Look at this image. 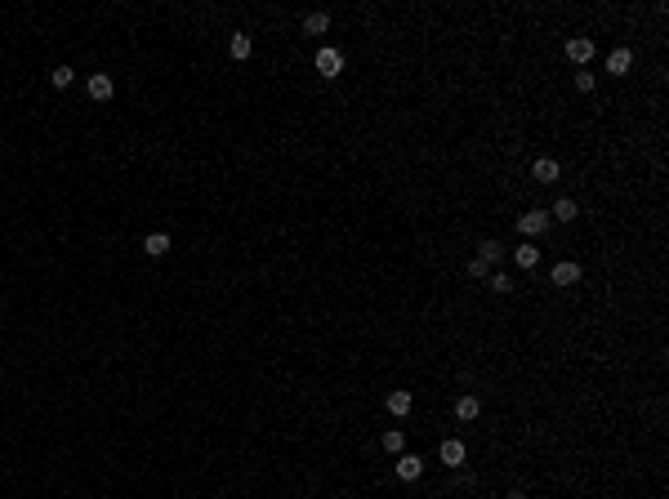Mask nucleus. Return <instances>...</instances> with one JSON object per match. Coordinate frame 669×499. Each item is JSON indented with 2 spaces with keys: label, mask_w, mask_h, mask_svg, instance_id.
<instances>
[{
  "label": "nucleus",
  "mask_w": 669,
  "mask_h": 499,
  "mask_svg": "<svg viewBox=\"0 0 669 499\" xmlns=\"http://www.w3.org/2000/svg\"><path fill=\"white\" fill-rule=\"evenodd\" d=\"M312 67L322 71V80H335L339 71H344V54H339L335 45H322V50L312 54Z\"/></svg>",
  "instance_id": "obj_1"
},
{
  "label": "nucleus",
  "mask_w": 669,
  "mask_h": 499,
  "mask_svg": "<svg viewBox=\"0 0 669 499\" xmlns=\"http://www.w3.org/2000/svg\"><path fill=\"white\" fill-rule=\"evenodd\" d=\"M549 223H553L549 210H540V205H535V210H527V214L518 218V232L531 241V237H544V232H549Z\"/></svg>",
  "instance_id": "obj_2"
},
{
  "label": "nucleus",
  "mask_w": 669,
  "mask_h": 499,
  "mask_svg": "<svg viewBox=\"0 0 669 499\" xmlns=\"http://www.w3.org/2000/svg\"><path fill=\"white\" fill-rule=\"evenodd\" d=\"M549 276H553V286H558V290H571V286H580V276H585V272H580V263H576V259H563V263H553V272H549Z\"/></svg>",
  "instance_id": "obj_3"
},
{
  "label": "nucleus",
  "mask_w": 669,
  "mask_h": 499,
  "mask_svg": "<svg viewBox=\"0 0 669 499\" xmlns=\"http://www.w3.org/2000/svg\"><path fill=\"white\" fill-rule=\"evenodd\" d=\"M593 50H598V45H593L589 36H571V41L563 45V54H567V58H571V63H576V67H585L589 58H593Z\"/></svg>",
  "instance_id": "obj_4"
},
{
  "label": "nucleus",
  "mask_w": 669,
  "mask_h": 499,
  "mask_svg": "<svg viewBox=\"0 0 669 499\" xmlns=\"http://www.w3.org/2000/svg\"><path fill=\"white\" fill-rule=\"evenodd\" d=\"M531 178H535V183H558V178H563V165H558L553 156H535V161H531Z\"/></svg>",
  "instance_id": "obj_5"
},
{
  "label": "nucleus",
  "mask_w": 669,
  "mask_h": 499,
  "mask_svg": "<svg viewBox=\"0 0 669 499\" xmlns=\"http://www.w3.org/2000/svg\"><path fill=\"white\" fill-rule=\"evenodd\" d=\"M85 90H90V99H94V103H107V99L116 94V80L107 76V71H94V76L85 80Z\"/></svg>",
  "instance_id": "obj_6"
},
{
  "label": "nucleus",
  "mask_w": 669,
  "mask_h": 499,
  "mask_svg": "<svg viewBox=\"0 0 669 499\" xmlns=\"http://www.w3.org/2000/svg\"><path fill=\"white\" fill-rule=\"evenodd\" d=\"M437 459H442L446 468H464V442H460V437H446V442L437 446Z\"/></svg>",
  "instance_id": "obj_7"
},
{
  "label": "nucleus",
  "mask_w": 669,
  "mask_h": 499,
  "mask_svg": "<svg viewBox=\"0 0 669 499\" xmlns=\"http://www.w3.org/2000/svg\"><path fill=\"white\" fill-rule=\"evenodd\" d=\"M393 472H397L401 482H420V477H424V459H420V455H397Z\"/></svg>",
  "instance_id": "obj_8"
},
{
  "label": "nucleus",
  "mask_w": 669,
  "mask_h": 499,
  "mask_svg": "<svg viewBox=\"0 0 669 499\" xmlns=\"http://www.w3.org/2000/svg\"><path fill=\"white\" fill-rule=\"evenodd\" d=\"M384 406H388V415H393V419H406L411 410H415V397L397 388V393H388V397H384Z\"/></svg>",
  "instance_id": "obj_9"
},
{
  "label": "nucleus",
  "mask_w": 669,
  "mask_h": 499,
  "mask_svg": "<svg viewBox=\"0 0 669 499\" xmlns=\"http://www.w3.org/2000/svg\"><path fill=\"white\" fill-rule=\"evenodd\" d=\"M451 410H455V419H460V423H473V419L482 415V401L473 397V393H464V397H455V406H451Z\"/></svg>",
  "instance_id": "obj_10"
},
{
  "label": "nucleus",
  "mask_w": 669,
  "mask_h": 499,
  "mask_svg": "<svg viewBox=\"0 0 669 499\" xmlns=\"http://www.w3.org/2000/svg\"><path fill=\"white\" fill-rule=\"evenodd\" d=\"M473 259H482V263L495 272V263L504 259V246H500V241H491V237H486V241H478V254H473Z\"/></svg>",
  "instance_id": "obj_11"
},
{
  "label": "nucleus",
  "mask_w": 669,
  "mask_h": 499,
  "mask_svg": "<svg viewBox=\"0 0 669 499\" xmlns=\"http://www.w3.org/2000/svg\"><path fill=\"white\" fill-rule=\"evenodd\" d=\"M629 67H634V50H612L607 54V71H612V76H625Z\"/></svg>",
  "instance_id": "obj_12"
},
{
  "label": "nucleus",
  "mask_w": 669,
  "mask_h": 499,
  "mask_svg": "<svg viewBox=\"0 0 669 499\" xmlns=\"http://www.w3.org/2000/svg\"><path fill=\"white\" fill-rule=\"evenodd\" d=\"M513 263L522 267V272H531V267L540 263V250H535V241H522V246L513 250Z\"/></svg>",
  "instance_id": "obj_13"
},
{
  "label": "nucleus",
  "mask_w": 669,
  "mask_h": 499,
  "mask_svg": "<svg viewBox=\"0 0 669 499\" xmlns=\"http://www.w3.org/2000/svg\"><path fill=\"white\" fill-rule=\"evenodd\" d=\"M576 214H580V205L571 201V197H558V201H553V210H549V218H553V223H571Z\"/></svg>",
  "instance_id": "obj_14"
},
{
  "label": "nucleus",
  "mask_w": 669,
  "mask_h": 499,
  "mask_svg": "<svg viewBox=\"0 0 669 499\" xmlns=\"http://www.w3.org/2000/svg\"><path fill=\"white\" fill-rule=\"evenodd\" d=\"M228 54L237 58V63H246V58L254 54V45H250V36L246 31H233V41H228Z\"/></svg>",
  "instance_id": "obj_15"
},
{
  "label": "nucleus",
  "mask_w": 669,
  "mask_h": 499,
  "mask_svg": "<svg viewBox=\"0 0 669 499\" xmlns=\"http://www.w3.org/2000/svg\"><path fill=\"white\" fill-rule=\"evenodd\" d=\"M143 254H148V259H165V254H170V237L165 232H152L148 241H143Z\"/></svg>",
  "instance_id": "obj_16"
},
{
  "label": "nucleus",
  "mask_w": 669,
  "mask_h": 499,
  "mask_svg": "<svg viewBox=\"0 0 669 499\" xmlns=\"http://www.w3.org/2000/svg\"><path fill=\"white\" fill-rule=\"evenodd\" d=\"M380 442H384L388 455H406V433H401V428H388V433L380 437Z\"/></svg>",
  "instance_id": "obj_17"
},
{
  "label": "nucleus",
  "mask_w": 669,
  "mask_h": 499,
  "mask_svg": "<svg viewBox=\"0 0 669 499\" xmlns=\"http://www.w3.org/2000/svg\"><path fill=\"white\" fill-rule=\"evenodd\" d=\"M326 27H331V14H326V9H322V14H308V18H303V31H308V36H322Z\"/></svg>",
  "instance_id": "obj_18"
},
{
  "label": "nucleus",
  "mask_w": 669,
  "mask_h": 499,
  "mask_svg": "<svg viewBox=\"0 0 669 499\" xmlns=\"http://www.w3.org/2000/svg\"><path fill=\"white\" fill-rule=\"evenodd\" d=\"M486 286H491L495 295H509V290H513V276H504V272H491V276H486Z\"/></svg>",
  "instance_id": "obj_19"
},
{
  "label": "nucleus",
  "mask_w": 669,
  "mask_h": 499,
  "mask_svg": "<svg viewBox=\"0 0 669 499\" xmlns=\"http://www.w3.org/2000/svg\"><path fill=\"white\" fill-rule=\"evenodd\" d=\"M50 85H54V90H67V85H71V67H54L50 71Z\"/></svg>",
  "instance_id": "obj_20"
},
{
  "label": "nucleus",
  "mask_w": 669,
  "mask_h": 499,
  "mask_svg": "<svg viewBox=\"0 0 669 499\" xmlns=\"http://www.w3.org/2000/svg\"><path fill=\"white\" fill-rule=\"evenodd\" d=\"M464 272H469V276H491V267H486L482 259H469V263H464Z\"/></svg>",
  "instance_id": "obj_21"
},
{
  "label": "nucleus",
  "mask_w": 669,
  "mask_h": 499,
  "mask_svg": "<svg viewBox=\"0 0 669 499\" xmlns=\"http://www.w3.org/2000/svg\"><path fill=\"white\" fill-rule=\"evenodd\" d=\"M576 90H580V94L593 90V71H576Z\"/></svg>",
  "instance_id": "obj_22"
},
{
  "label": "nucleus",
  "mask_w": 669,
  "mask_h": 499,
  "mask_svg": "<svg viewBox=\"0 0 669 499\" xmlns=\"http://www.w3.org/2000/svg\"><path fill=\"white\" fill-rule=\"evenodd\" d=\"M451 472H455V486H473V482H478V477H473V472H464V468H451Z\"/></svg>",
  "instance_id": "obj_23"
},
{
  "label": "nucleus",
  "mask_w": 669,
  "mask_h": 499,
  "mask_svg": "<svg viewBox=\"0 0 669 499\" xmlns=\"http://www.w3.org/2000/svg\"><path fill=\"white\" fill-rule=\"evenodd\" d=\"M504 499H527V491H509V495H504Z\"/></svg>",
  "instance_id": "obj_24"
}]
</instances>
